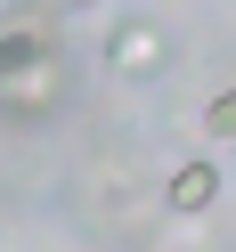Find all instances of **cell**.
Masks as SVG:
<instances>
[{
    "instance_id": "1",
    "label": "cell",
    "mask_w": 236,
    "mask_h": 252,
    "mask_svg": "<svg viewBox=\"0 0 236 252\" xmlns=\"http://www.w3.org/2000/svg\"><path fill=\"white\" fill-rule=\"evenodd\" d=\"M106 65H114L122 82H155V73L171 65V33L155 17H122L114 33H106Z\"/></svg>"
},
{
    "instance_id": "2",
    "label": "cell",
    "mask_w": 236,
    "mask_h": 252,
    "mask_svg": "<svg viewBox=\"0 0 236 252\" xmlns=\"http://www.w3.org/2000/svg\"><path fill=\"white\" fill-rule=\"evenodd\" d=\"M57 98H66V65H57V57H41V65H0V106H8V122L57 114Z\"/></svg>"
},
{
    "instance_id": "3",
    "label": "cell",
    "mask_w": 236,
    "mask_h": 252,
    "mask_svg": "<svg viewBox=\"0 0 236 252\" xmlns=\"http://www.w3.org/2000/svg\"><path fill=\"white\" fill-rule=\"evenodd\" d=\"M212 203H220V163H212V155H196V163H179L163 179V212L171 220H203Z\"/></svg>"
},
{
    "instance_id": "4",
    "label": "cell",
    "mask_w": 236,
    "mask_h": 252,
    "mask_svg": "<svg viewBox=\"0 0 236 252\" xmlns=\"http://www.w3.org/2000/svg\"><path fill=\"white\" fill-rule=\"evenodd\" d=\"M41 57H57V49H49V25L17 17L8 33H0V65H41Z\"/></svg>"
},
{
    "instance_id": "5",
    "label": "cell",
    "mask_w": 236,
    "mask_h": 252,
    "mask_svg": "<svg viewBox=\"0 0 236 252\" xmlns=\"http://www.w3.org/2000/svg\"><path fill=\"white\" fill-rule=\"evenodd\" d=\"M203 138H236V90H212V106H203Z\"/></svg>"
},
{
    "instance_id": "6",
    "label": "cell",
    "mask_w": 236,
    "mask_h": 252,
    "mask_svg": "<svg viewBox=\"0 0 236 252\" xmlns=\"http://www.w3.org/2000/svg\"><path fill=\"white\" fill-rule=\"evenodd\" d=\"M57 8H66V17H90V8H98V0H57Z\"/></svg>"
}]
</instances>
